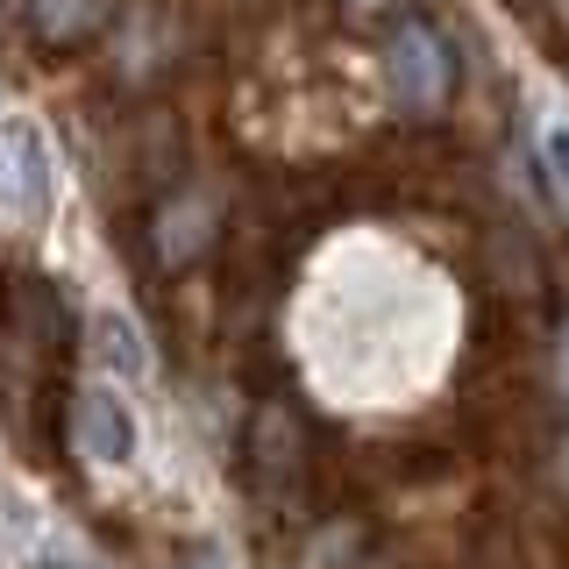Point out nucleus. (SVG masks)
Instances as JSON below:
<instances>
[{
    "label": "nucleus",
    "mask_w": 569,
    "mask_h": 569,
    "mask_svg": "<svg viewBox=\"0 0 569 569\" xmlns=\"http://www.w3.org/2000/svg\"><path fill=\"white\" fill-rule=\"evenodd\" d=\"M58 200V157L22 114H0V221L36 228Z\"/></svg>",
    "instance_id": "nucleus-3"
},
{
    "label": "nucleus",
    "mask_w": 569,
    "mask_h": 569,
    "mask_svg": "<svg viewBox=\"0 0 569 569\" xmlns=\"http://www.w3.org/2000/svg\"><path fill=\"white\" fill-rule=\"evenodd\" d=\"M385 86L406 114H441L456 93V50L435 22H399L385 36Z\"/></svg>",
    "instance_id": "nucleus-1"
},
{
    "label": "nucleus",
    "mask_w": 569,
    "mask_h": 569,
    "mask_svg": "<svg viewBox=\"0 0 569 569\" xmlns=\"http://www.w3.org/2000/svg\"><path fill=\"white\" fill-rule=\"evenodd\" d=\"M556 391H562V406H569V313H562V328H556Z\"/></svg>",
    "instance_id": "nucleus-8"
},
{
    "label": "nucleus",
    "mask_w": 569,
    "mask_h": 569,
    "mask_svg": "<svg viewBox=\"0 0 569 569\" xmlns=\"http://www.w3.org/2000/svg\"><path fill=\"white\" fill-rule=\"evenodd\" d=\"M556 485H562V491H569V435H562V441H556Z\"/></svg>",
    "instance_id": "nucleus-9"
},
{
    "label": "nucleus",
    "mask_w": 569,
    "mask_h": 569,
    "mask_svg": "<svg viewBox=\"0 0 569 569\" xmlns=\"http://www.w3.org/2000/svg\"><path fill=\"white\" fill-rule=\"evenodd\" d=\"M356 14H385V8H399V0H349Z\"/></svg>",
    "instance_id": "nucleus-10"
},
{
    "label": "nucleus",
    "mask_w": 569,
    "mask_h": 569,
    "mask_svg": "<svg viewBox=\"0 0 569 569\" xmlns=\"http://www.w3.org/2000/svg\"><path fill=\"white\" fill-rule=\"evenodd\" d=\"M29 22L43 43L71 50V43H86V36H100L114 22V0H29Z\"/></svg>",
    "instance_id": "nucleus-5"
},
{
    "label": "nucleus",
    "mask_w": 569,
    "mask_h": 569,
    "mask_svg": "<svg viewBox=\"0 0 569 569\" xmlns=\"http://www.w3.org/2000/svg\"><path fill=\"white\" fill-rule=\"evenodd\" d=\"M71 449L93 462V470H121V462H136L142 420L129 406V378L100 370V378L79 385V399H71Z\"/></svg>",
    "instance_id": "nucleus-2"
},
{
    "label": "nucleus",
    "mask_w": 569,
    "mask_h": 569,
    "mask_svg": "<svg viewBox=\"0 0 569 569\" xmlns=\"http://www.w3.org/2000/svg\"><path fill=\"white\" fill-rule=\"evenodd\" d=\"M93 342H100L107 363H114V378H136V370H142V335H136V320L100 313V320H93Z\"/></svg>",
    "instance_id": "nucleus-7"
},
{
    "label": "nucleus",
    "mask_w": 569,
    "mask_h": 569,
    "mask_svg": "<svg viewBox=\"0 0 569 569\" xmlns=\"http://www.w3.org/2000/svg\"><path fill=\"white\" fill-rule=\"evenodd\" d=\"M186 569H213V562H186Z\"/></svg>",
    "instance_id": "nucleus-11"
},
{
    "label": "nucleus",
    "mask_w": 569,
    "mask_h": 569,
    "mask_svg": "<svg viewBox=\"0 0 569 569\" xmlns=\"http://www.w3.org/2000/svg\"><path fill=\"white\" fill-rule=\"evenodd\" d=\"M533 157H541L548 186L569 200V107H541L533 114Z\"/></svg>",
    "instance_id": "nucleus-6"
},
{
    "label": "nucleus",
    "mask_w": 569,
    "mask_h": 569,
    "mask_svg": "<svg viewBox=\"0 0 569 569\" xmlns=\"http://www.w3.org/2000/svg\"><path fill=\"white\" fill-rule=\"evenodd\" d=\"M213 236H221V200H213L207 186H186V192H171L164 207H157V228H150V242H157V263L164 271H186V263H200Z\"/></svg>",
    "instance_id": "nucleus-4"
},
{
    "label": "nucleus",
    "mask_w": 569,
    "mask_h": 569,
    "mask_svg": "<svg viewBox=\"0 0 569 569\" xmlns=\"http://www.w3.org/2000/svg\"><path fill=\"white\" fill-rule=\"evenodd\" d=\"M562 14H569V0H562Z\"/></svg>",
    "instance_id": "nucleus-12"
}]
</instances>
